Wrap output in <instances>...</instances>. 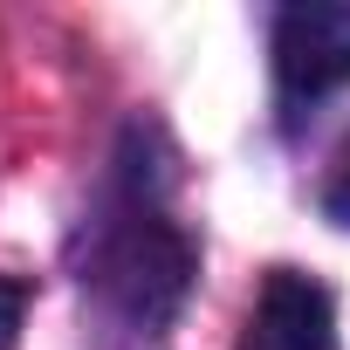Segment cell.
Here are the masks:
<instances>
[{
  "instance_id": "6da1fadb",
  "label": "cell",
  "mask_w": 350,
  "mask_h": 350,
  "mask_svg": "<svg viewBox=\"0 0 350 350\" xmlns=\"http://www.w3.org/2000/svg\"><path fill=\"white\" fill-rule=\"evenodd\" d=\"M90 282L103 288L110 309H124L131 323L158 329V323H172V309H179L186 288H193V247L158 213H124V220L103 227Z\"/></svg>"
},
{
  "instance_id": "7a4b0ae2",
  "label": "cell",
  "mask_w": 350,
  "mask_h": 350,
  "mask_svg": "<svg viewBox=\"0 0 350 350\" xmlns=\"http://www.w3.org/2000/svg\"><path fill=\"white\" fill-rule=\"evenodd\" d=\"M275 83L288 103L350 83V0H295L275 14Z\"/></svg>"
},
{
  "instance_id": "3957f363",
  "label": "cell",
  "mask_w": 350,
  "mask_h": 350,
  "mask_svg": "<svg viewBox=\"0 0 350 350\" xmlns=\"http://www.w3.org/2000/svg\"><path fill=\"white\" fill-rule=\"evenodd\" d=\"M234 350H336V309L329 288L302 268H275L254 295V316Z\"/></svg>"
},
{
  "instance_id": "277c9868",
  "label": "cell",
  "mask_w": 350,
  "mask_h": 350,
  "mask_svg": "<svg viewBox=\"0 0 350 350\" xmlns=\"http://www.w3.org/2000/svg\"><path fill=\"white\" fill-rule=\"evenodd\" d=\"M323 213L336 220V227H350V137L336 144V158H329V179H323Z\"/></svg>"
},
{
  "instance_id": "5b68a950",
  "label": "cell",
  "mask_w": 350,
  "mask_h": 350,
  "mask_svg": "<svg viewBox=\"0 0 350 350\" xmlns=\"http://www.w3.org/2000/svg\"><path fill=\"white\" fill-rule=\"evenodd\" d=\"M21 309H28L21 282H0V350H14V336H21Z\"/></svg>"
}]
</instances>
